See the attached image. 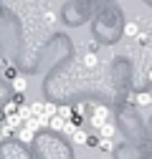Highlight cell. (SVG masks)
<instances>
[{
    "label": "cell",
    "instance_id": "1",
    "mask_svg": "<svg viewBox=\"0 0 152 159\" xmlns=\"http://www.w3.org/2000/svg\"><path fill=\"white\" fill-rule=\"evenodd\" d=\"M104 121H109V109L107 106H94V116H91V126H102Z\"/></svg>",
    "mask_w": 152,
    "mask_h": 159
},
{
    "label": "cell",
    "instance_id": "2",
    "mask_svg": "<svg viewBox=\"0 0 152 159\" xmlns=\"http://www.w3.org/2000/svg\"><path fill=\"white\" fill-rule=\"evenodd\" d=\"M71 142H74V144H86V142H89V134H86L81 126H76L74 134H71Z\"/></svg>",
    "mask_w": 152,
    "mask_h": 159
},
{
    "label": "cell",
    "instance_id": "3",
    "mask_svg": "<svg viewBox=\"0 0 152 159\" xmlns=\"http://www.w3.org/2000/svg\"><path fill=\"white\" fill-rule=\"evenodd\" d=\"M114 134H117V126L112 124V119H109V121H104V124L99 126V136H109V139H114Z\"/></svg>",
    "mask_w": 152,
    "mask_h": 159
},
{
    "label": "cell",
    "instance_id": "4",
    "mask_svg": "<svg viewBox=\"0 0 152 159\" xmlns=\"http://www.w3.org/2000/svg\"><path fill=\"white\" fill-rule=\"evenodd\" d=\"M135 104H137V106H150V104H152V93H150V91H140V93L135 96Z\"/></svg>",
    "mask_w": 152,
    "mask_h": 159
},
{
    "label": "cell",
    "instance_id": "5",
    "mask_svg": "<svg viewBox=\"0 0 152 159\" xmlns=\"http://www.w3.org/2000/svg\"><path fill=\"white\" fill-rule=\"evenodd\" d=\"M48 129H56V131H64L66 129V119H61L59 114L51 116V121H48Z\"/></svg>",
    "mask_w": 152,
    "mask_h": 159
},
{
    "label": "cell",
    "instance_id": "6",
    "mask_svg": "<svg viewBox=\"0 0 152 159\" xmlns=\"http://www.w3.org/2000/svg\"><path fill=\"white\" fill-rule=\"evenodd\" d=\"M97 149H99V152H112V149H114V139H109V136H99Z\"/></svg>",
    "mask_w": 152,
    "mask_h": 159
},
{
    "label": "cell",
    "instance_id": "7",
    "mask_svg": "<svg viewBox=\"0 0 152 159\" xmlns=\"http://www.w3.org/2000/svg\"><path fill=\"white\" fill-rule=\"evenodd\" d=\"M18 114H21V119H23V121H28V119H33V116H36L31 104H23V106H18Z\"/></svg>",
    "mask_w": 152,
    "mask_h": 159
},
{
    "label": "cell",
    "instance_id": "8",
    "mask_svg": "<svg viewBox=\"0 0 152 159\" xmlns=\"http://www.w3.org/2000/svg\"><path fill=\"white\" fill-rule=\"evenodd\" d=\"M26 86H28L26 76H15V78H13V89H15V93H23V91H26Z\"/></svg>",
    "mask_w": 152,
    "mask_h": 159
},
{
    "label": "cell",
    "instance_id": "9",
    "mask_svg": "<svg viewBox=\"0 0 152 159\" xmlns=\"http://www.w3.org/2000/svg\"><path fill=\"white\" fill-rule=\"evenodd\" d=\"M124 35H127V38H135V35H140L137 23H127V25H124Z\"/></svg>",
    "mask_w": 152,
    "mask_h": 159
},
{
    "label": "cell",
    "instance_id": "10",
    "mask_svg": "<svg viewBox=\"0 0 152 159\" xmlns=\"http://www.w3.org/2000/svg\"><path fill=\"white\" fill-rule=\"evenodd\" d=\"M59 116L66 119V121H71V116H74V106H59Z\"/></svg>",
    "mask_w": 152,
    "mask_h": 159
},
{
    "label": "cell",
    "instance_id": "11",
    "mask_svg": "<svg viewBox=\"0 0 152 159\" xmlns=\"http://www.w3.org/2000/svg\"><path fill=\"white\" fill-rule=\"evenodd\" d=\"M43 114L51 119V116H56V114H59V106H56V104H43Z\"/></svg>",
    "mask_w": 152,
    "mask_h": 159
},
{
    "label": "cell",
    "instance_id": "12",
    "mask_svg": "<svg viewBox=\"0 0 152 159\" xmlns=\"http://www.w3.org/2000/svg\"><path fill=\"white\" fill-rule=\"evenodd\" d=\"M84 63H86V66H97V63H99L97 53H94V51H91V53H86V56H84Z\"/></svg>",
    "mask_w": 152,
    "mask_h": 159
},
{
    "label": "cell",
    "instance_id": "13",
    "mask_svg": "<svg viewBox=\"0 0 152 159\" xmlns=\"http://www.w3.org/2000/svg\"><path fill=\"white\" fill-rule=\"evenodd\" d=\"M15 111H18V104H15V101H10V104L5 106V111H3V114L8 116V114H15Z\"/></svg>",
    "mask_w": 152,
    "mask_h": 159
},
{
    "label": "cell",
    "instance_id": "14",
    "mask_svg": "<svg viewBox=\"0 0 152 159\" xmlns=\"http://www.w3.org/2000/svg\"><path fill=\"white\" fill-rule=\"evenodd\" d=\"M13 101H15L18 106H23V104H26V98H23V93H15V96H13Z\"/></svg>",
    "mask_w": 152,
    "mask_h": 159
},
{
    "label": "cell",
    "instance_id": "15",
    "mask_svg": "<svg viewBox=\"0 0 152 159\" xmlns=\"http://www.w3.org/2000/svg\"><path fill=\"white\" fill-rule=\"evenodd\" d=\"M147 78H150V81H152V71H150V73H147Z\"/></svg>",
    "mask_w": 152,
    "mask_h": 159
},
{
    "label": "cell",
    "instance_id": "16",
    "mask_svg": "<svg viewBox=\"0 0 152 159\" xmlns=\"http://www.w3.org/2000/svg\"><path fill=\"white\" fill-rule=\"evenodd\" d=\"M3 139H5V136H3V131H0V142H3Z\"/></svg>",
    "mask_w": 152,
    "mask_h": 159
}]
</instances>
